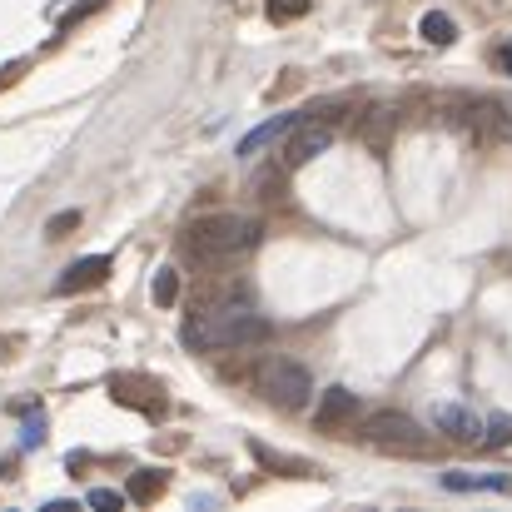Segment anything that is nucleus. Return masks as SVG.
Segmentation results:
<instances>
[{
    "mask_svg": "<svg viewBox=\"0 0 512 512\" xmlns=\"http://www.w3.org/2000/svg\"><path fill=\"white\" fill-rule=\"evenodd\" d=\"M269 334L274 329H269L264 314H254L244 304H224V309H209V314L184 324V348H199V353H209V348H249V343H264Z\"/></svg>",
    "mask_w": 512,
    "mask_h": 512,
    "instance_id": "obj_1",
    "label": "nucleus"
},
{
    "mask_svg": "<svg viewBox=\"0 0 512 512\" xmlns=\"http://www.w3.org/2000/svg\"><path fill=\"white\" fill-rule=\"evenodd\" d=\"M259 234H264V224L249 214H204L189 224V249L204 259H234V254H249L259 244Z\"/></svg>",
    "mask_w": 512,
    "mask_h": 512,
    "instance_id": "obj_2",
    "label": "nucleus"
},
{
    "mask_svg": "<svg viewBox=\"0 0 512 512\" xmlns=\"http://www.w3.org/2000/svg\"><path fill=\"white\" fill-rule=\"evenodd\" d=\"M363 438L373 448H383V453H413V458L433 453V433H423L408 413H373L363 423Z\"/></svg>",
    "mask_w": 512,
    "mask_h": 512,
    "instance_id": "obj_3",
    "label": "nucleus"
},
{
    "mask_svg": "<svg viewBox=\"0 0 512 512\" xmlns=\"http://www.w3.org/2000/svg\"><path fill=\"white\" fill-rule=\"evenodd\" d=\"M259 393H264L274 408H304V398L314 393V378H309L304 363L274 358V363H264V373H259Z\"/></svg>",
    "mask_w": 512,
    "mask_h": 512,
    "instance_id": "obj_4",
    "label": "nucleus"
},
{
    "mask_svg": "<svg viewBox=\"0 0 512 512\" xmlns=\"http://www.w3.org/2000/svg\"><path fill=\"white\" fill-rule=\"evenodd\" d=\"M334 145V125H319V120H299L289 130V145H284V165L289 170H304L314 155H324Z\"/></svg>",
    "mask_w": 512,
    "mask_h": 512,
    "instance_id": "obj_5",
    "label": "nucleus"
},
{
    "mask_svg": "<svg viewBox=\"0 0 512 512\" xmlns=\"http://www.w3.org/2000/svg\"><path fill=\"white\" fill-rule=\"evenodd\" d=\"M110 393H115V403H125V408H140V413H165V388L160 383H150V378H135V373H125V378H115L110 383Z\"/></svg>",
    "mask_w": 512,
    "mask_h": 512,
    "instance_id": "obj_6",
    "label": "nucleus"
},
{
    "mask_svg": "<svg viewBox=\"0 0 512 512\" xmlns=\"http://www.w3.org/2000/svg\"><path fill=\"white\" fill-rule=\"evenodd\" d=\"M110 279V254H90V259H75L60 279H55V294H85V289H95V284H105Z\"/></svg>",
    "mask_w": 512,
    "mask_h": 512,
    "instance_id": "obj_7",
    "label": "nucleus"
},
{
    "mask_svg": "<svg viewBox=\"0 0 512 512\" xmlns=\"http://www.w3.org/2000/svg\"><path fill=\"white\" fill-rule=\"evenodd\" d=\"M348 418H358V393H348L343 383L324 388V393H319V413H314V423H319L324 433H339Z\"/></svg>",
    "mask_w": 512,
    "mask_h": 512,
    "instance_id": "obj_8",
    "label": "nucleus"
},
{
    "mask_svg": "<svg viewBox=\"0 0 512 512\" xmlns=\"http://www.w3.org/2000/svg\"><path fill=\"white\" fill-rule=\"evenodd\" d=\"M433 423H438V433H448L453 443H478V433H483L478 413H468V408H458V403H443V408L433 413Z\"/></svg>",
    "mask_w": 512,
    "mask_h": 512,
    "instance_id": "obj_9",
    "label": "nucleus"
},
{
    "mask_svg": "<svg viewBox=\"0 0 512 512\" xmlns=\"http://www.w3.org/2000/svg\"><path fill=\"white\" fill-rule=\"evenodd\" d=\"M299 125V115H274V120H264L259 130H249L244 140H239V160H249V155H259L264 145H274V140H284L289 130Z\"/></svg>",
    "mask_w": 512,
    "mask_h": 512,
    "instance_id": "obj_10",
    "label": "nucleus"
},
{
    "mask_svg": "<svg viewBox=\"0 0 512 512\" xmlns=\"http://www.w3.org/2000/svg\"><path fill=\"white\" fill-rule=\"evenodd\" d=\"M443 488H453V493H478V488L512 493V478H503V473H443Z\"/></svg>",
    "mask_w": 512,
    "mask_h": 512,
    "instance_id": "obj_11",
    "label": "nucleus"
},
{
    "mask_svg": "<svg viewBox=\"0 0 512 512\" xmlns=\"http://www.w3.org/2000/svg\"><path fill=\"white\" fill-rule=\"evenodd\" d=\"M160 493H165V473H155V468H140V473L130 478V493H125V498H130V503H155Z\"/></svg>",
    "mask_w": 512,
    "mask_h": 512,
    "instance_id": "obj_12",
    "label": "nucleus"
},
{
    "mask_svg": "<svg viewBox=\"0 0 512 512\" xmlns=\"http://www.w3.org/2000/svg\"><path fill=\"white\" fill-rule=\"evenodd\" d=\"M423 40H428V45H453V40H458V25H453L443 10H428V15H423Z\"/></svg>",
    "mask_w": 512,
    "mask_h": 512,
    "instance_id": "obj_13",
    "label": "nucleus"
},
{
    "mask_svg": "<svg viewBox=\"0 0 512 512\" xmlns=\"http://www.w3.org/2000/svg\"><path fill=\"white\" fill-rule=\"evenodd\" d=\"M483 443H488V448H508L512 443V418L508 413H493V418L483 423Z\"/></svg>",
    "mask_w": 512,
    "mask_h": 512,
    "instance_id": "obj_14",
    "label": "nucleus"
},
{
    "mask_svg": "<svg viewBox=\"0 0 512 512\" xmlns=\"http://www.w3.org/2000/svg\"><path fill=\"white\" fill-rule=\"evenodd\" d=\"M174 299H179V274H174V269H160V274H155V304L170 309Z\"/></svg>",
    "mask_w": 512,
    "mask_h": 512,
    "instance_id": "obj_15",
    "label": "nucleus"
},
{
    "mask_svg": "<svg viewBox=\"0 0 512 512\" xmlns=\"http://www.w3.org/2000/svg\"><path fill=\"white\" fill-rule=\"evenodd\" d=\"M309 0H269V20H304Z\"/></svg>",
    "mask_w": 512,
    "mask_h": 512,
    "instance_id": "obj_16",
    "label": "nucleus"
},
{
    "mask_svg": "<svg viewBox=\"0 0 512 512\" xmlns=\"http://www.w3.org/2000/svg\"><path fill=\"white\" fill-rule=\"evenodd\" d=\"M75 224H80V209H65V214H55V219H50L45 229H50V239H65V234H70Z\"/></svg>",
    "mask_w": 512,
    "mask_h": 512,
    "instance_id": "obj_17",
    "label": "nucleus"
},
{
    "mask_svg": "<svg viewBox=\"0 0 512 512\" xmlns=\"http://www.w3.org/2000/svg\"><path fill=\"white\" fill-rule=\"evenodd\" d=\"M120 503H125V498L110 493V488H95V493H90V508H120Z\"/></svg>",
    "mask_w": 512,
    "mask_h": 512,
    "instance_id": "obj_18",
    "label": "nucleus"
},
{
    "mask_svg": "<svg viewBox=\"0 0 512 512\" xmlns=\"http://www.w3.org/2000/svg\"><path fill=\"white\" fill-rule=\"evenodd\" d=\"M493 65H498L503 75H512V40H508V45H498V50H493Z\"/></svg>",
    "mask_w": 512,
    "mask_h": 512,
    "instance_id": "obj_19",
    "label": "nucleus"
},
{
    "mask_svg": "<svg viewBox=\"0 0 512 512\" xmlns=\"http://www.w3.org/2000/svg\"><path fill=\"white\" fill-rule=\"evenodd\" d=\"M40 438H45V423H40V418H30V423H25V448H35Z\"/></svg>",
    "mask_w": 512,
    "mask_h": 512,
    "instance_id": "obj_20",
    "label": "nucleus"
},
{
    "mask_svg": "<svg viewBox=\"0 0 512 512\" xmlns=\"http://www.w3.org/2000/svg\"><path fill=\"white\" fill-rule=\"evenodd\" d=\"M10 75H15V70H0V85H5V80H10Z\"/></svg>",
    "mask_w": 512,
    "mask_h": 512,
    "instance_id": "obj_21",
    "label": "nucleus"
},
{
    "mask_svg": "<svg viewBox=\"0 0 512 512\" xmlns=\"http://www.w3.org/2000/svg\"><path fill=\"white\" fill-rule=\"evenodd\" d=\"M508 125H512V110H508Z\"/></svg>",
    "mask_w": 512,
    "mask_h": 512,
    "instance_id": "obj_22",
    "label": "nucleus"
}]
</instances>
